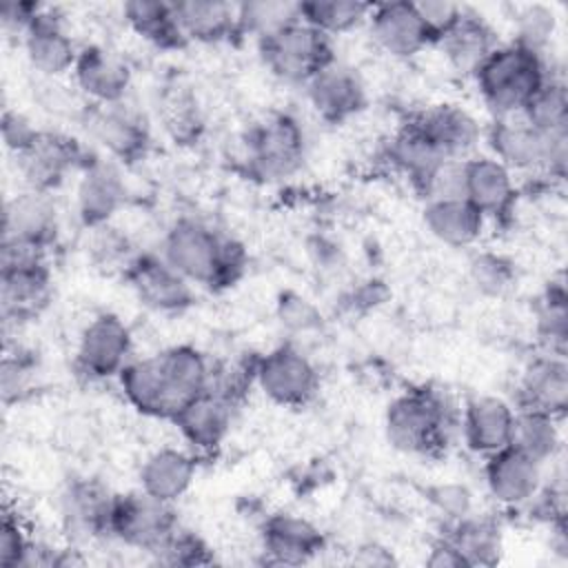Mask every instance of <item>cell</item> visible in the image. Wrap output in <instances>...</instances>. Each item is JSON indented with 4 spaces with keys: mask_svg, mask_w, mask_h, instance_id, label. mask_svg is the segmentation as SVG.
Returning <instances> with one entry per match:
<instances>
[{
    "mask_svg": "<svg viewBox=\"0 0 568 568\" xmlns=\"http://www.w3.org/2000/svg\"><path fill=\"white\" fill-rule=\"evenodd\" d=\"M515 410L510 402L497 395H477L473 397L462 417L464 442L470 450L479 455H493L510 446Z\"/></svg>",
    "mask_w": 568,
    "mask_h": 568,
    "instance_id": "26",
    "label": "cell"
},
{
    "mask_svg": "<svg viewBox=\"0 0 568 568\" xmlns=\"http://www.w3.org/2000/svg\"><path fill=\"white\" fill-rule=\"evenodd\" d=\"M510 446L544 466L555 459L561 448L559 419L541 410L517 408Z\"/></svg>",
    "mask_w": 568,
    "mask_h": 568,
    "instance_id": "36",
    "label": "cell"
},
{
    "mask_svg": "<svg viewBox=\"0 0 568 568\" xmlns=\"http://www.w3.org/2000/svg\"><path fill=\"white\" fill-rule=\"evenodd\" d=\"M366 22L373 42L393 58H413L435 42L415 2L373 4Z\"/></svg>",
    "mask_w": 568,
    "mask_h": 568,
    "instance_id": "14",
    "label": "cell"
},
{
    "mask_svg": "<svg viewBox=\"0 0 568 568\" xmlns=\"http://www.w3.org/2000/svg\"><path fill=\"white\" fill-rule=\"evenodd\" d=\"M51 300V268L47 251L2 237L0 304L4 328L20 326L42 313Z\"/></svg>",
    "mask_w": 568,
    "mask_h": 568,
    "instance_id": "4",
    "label": "cell"
},
{
    "mask_svg": "<svg viewBox=\"0 0 568 568\" xmlns=\"http://www.w3.org/2000/svg\"><path fill=\"white\" fill-rule=\"evenodd\" d=\"M277 317H280L282 326L288 328L291 333H308V331L320 328V324H322V315H320L317 306L293 291H286L280 295Z\"/></svg>",
    "mask_w": 568,
    "mask_h": 568,
    "instance_id": "49",
    "label": "cell"
},
{
    "mask_svg": "<svg viewBox=\"0 0 568 568\" xmlns=\"http://www.w3.org/2000/svg\"><path fill=\"white\" fill-rule=\"evenodd\" d=\"M555 31V16L541 4L526 7L517 18V40L526 49L544 53L550 36Z\"/></svg>",
    "mask_w": 568,
    "mask_h": 568,
    "instance_id": "48",
    "label": "cell"
},
{
    "mask_svg": "<svg viewBox=\"0 0 568 568\" xmlns=\"http://www.w3.org/2000/svg\"><path fill=\"white\" fill-rule=\"evenodd\" d=\"M468 266L473 284L486 295L506 293L515 280L513 264L495 253H477Z\"/></svg>",
    "mask_w": 568,
    "mask_h": 568,
    "instance_id": "46",
    "label": "cell"
},
{
    "mask_svg": "<svg viewBox=\"0 0 568 568\" xmlns=\"http://www.w3.org/2000/svg\"><path fill=\"white\" fill-rule=\"evenodd\" d=\"M131 331L118 315H95L80 333L75 366L89 379L120 375V371L131 362Z\"/></svg>",
    "mask_w": 568,
    "mask_h": 568,
    "instance_id": "12",
    "label": "cell"
},
{
    "mask_svg": "<svg viewBox=\"0 0 568 568\" xmlns=\"http://www.w3.org/2000/svg\"><path fill=\"white\" fill-rule=\"evenodd\" d=\"M548 73L544 53L526 49L519 42H508L497 44L473 78L484 104L495 118H504L521 113Z\"/></svg>",
    "mask_w": 568,
    "mask_h": 568,
    "instance_id": "2",
    "label": "cell"
},
{
    "mask_svg": "<svg viewBox=\"0 0 568 568\" xmlns=\"http://www.w3.org/2000/svg\"><path fill=\"white\" fill-rule=\"evenodd\" d=\"M521 115L541 133L568 131V93L566 82L559 75L548 73L546 82L526 104Z\"/></svg>",
    "mask_w": 568,
    "mask_h": 568,
    "instance_id": "38",
    "label": "cell"
},
{
    "mask_svg": "<svg viewBox=\"0 0 568 568\" xmlns=\"http://www.w3.org/2000/svg\"><path fill=\"white\" fill-rule=\"evenodd\" d=\"M22 44L29 64L42 78L51 80L64 75L67 71H73L80 53L73 38L67 33L62 18L47 7L38 11V16L22 33Z\"/></svg>",
    "mask_w": 568,
    "mask_h": 568,
    "instance_id": "17",
    "label": "cell"
},
{
    "mask_svg": "<svg viewBox=\"0 0 568 568\" xmlns=\"http://www.w3.org/2000/svg\"><path fill=\"white\" fill-rule=\"evenodd\" d=\"M353 561L359 564V566H390V564H395L393 555L386 548H379V546L359 548L357 555L353 557Z\"/></svg>",
    "mask_w": 568,
    "mask_h": 568,
    "instance_id": "55",
    "label": "cell"
},
{
    "mask_svg": "<svg viewBox=\"0 0 568 568\" xmlns=\"http://www.w3.org/2000/svg\"><path fill=\"white\" fill-rule=\"evenodd\" d=\"M517 397H519V408L541 410L561 419L568 406L566 357L552 355V353L535 355L519 375Z\"/></svg>",
    "mask_w": 568,
    "mask_h": 568,
    "instance_id": "23",
    "label": "cell"
},
{
    "mask_svg": "<svg viewBox=\"0 0 568 568\" xmlns=\"http://www.w3.org/2000/svg\"><path fill=\"white\" fill-rule=\"evenodd\" d=\"M257 44L266 69L291 84H306L313 75L335 62L331 38L304 20L282 27Z\"/></svg>",
    "mask_w": 568,
    "mask_h": 568,
    "instance_id": "7",
    "label": "cell"
},
{
    "mask_svg": "<svg viewBox=\"0 0 568 568\" xmlns=\"http://www.w3.org/2000/svg\"><path fill=\"white\" fill-rule=\"evenodd\" d=\"M197 455L193 450H182L164 446L153 450L140 466V488L162 501L175 504L186 495L195 479Z\"/></svg>",
    "mask_w": 568,
    "mask_h": 568,
    "instance_id": "28",
    "label": "cell"
},
{
    "mask_svg": "<svg viewBox=\"0 0 568 568\" xmlns=\"http://www.w3.org/2000/svg\"><path fill=\"white\" fill-rule=\"evenodd\" d=\"M233 404L206 388L186 402L171 419L195 455L213 453L226 437L233 419Z\"/></svg>",
    "mask_w": 568,
    "mask_h": 568,
    "instance_id": "24",
    "label": "cell"
},
{
    "mask_svg": "<svg viewBox=\"0 0 568 568\" xmlns=\"http://www.w3.org/2000/svg\"><path fill=\"white\" fill-rule=\"evenodd\" d=\"M464 178H466V158H448L439 162L417 189L426 197V202L455 200V197H464Z\"/></svg>",
    "mask_w": 568,
    "mask_h": 568,
    "instance_id": "45",
    "label": "cell"
},
{
    "mask_svg": "<svg viewBox=\"0 0 568 568\" xmlns=\"http://www.w3.org/2000/svg\"><path fill=\"white\" fill-rule=\"evenodd\" d=\"M426 566H430V568H468L464 555L444 535L430 546L428 557H426Z\"/></svg>",
    "mask_w": 568,
    "mask_h": 568,
    "instance_id": "54",
    "label": "cell"
},
{
    "mask_svg": "<svg viewBox=\"0 0 568 568\" xmlns=\"http://www.w3.org/2000/svg\"><path fill=\"white\" fill-rule=\"evenodd\" d=\"M33 537L18 508L4 506L0 526V568H24Z\"/></svg>",
    "mask_w": 568,
    "mask_h": 568,
    "instance_id": "44",
    "label": "cell"
},
{
    "mask_svg": "<svg viewBox=\"0 0 568 568\" xmlns=\"http://www.w3.org/2000/svg\"><path fill=\"white\" fill-rule=\"evenodd\" d=\"M178 24L186 40L213 44L237 31V4L224 0H178L173 2Z\"/></svg>",
    "mask_w": 568,
    "mask_h": 568,
    "instance_id": "32",
    "label": "cell"
},
{
    "mask_svg": "<svg viewBox=\"0 0 568 568\" xmlns=\"http://www.w3.org/2000/svg\"><path fill=\"white\" fill-rule=\"evenodd\" d=\"M295 20H300L297 2L251 0L237 4V31L255 36L257 42Z\"/></svg>",
    "mask_w": 568,
    "mask_h": 568,
    "instance_id": "39",
    "label": "cell"
},
{
    "mask_svg": "<svg viewBox=\"0 0 568 568\" xmlns=\"http://www.w3.org/2000/svg\"><path fill=\"white\" fill-rule=\"evenodd\" d=\"M493 158L506 164L513 173H546L561 180L568 162V131L541 133L521 113L495 118L488 131Z\"/></svg>",
    "mask_w": 568,
    "mask_h": 568,
    "instance_id": "5",
    "label": "cell"
},
{
    "mask_svg": "<svg viewBox=\"0 0 568 568\" xmlns=\"http://www.w3.org/2000/svg\"><path fill=\"white\" fill-rule=\"evenodd\" d=\"M428 499L435 506V510L448 521H457L473 513V493L468 486L457 481L437 484L428 490Z\"/></svg>",
    "mask_w": 568,
    "mask_h": 568,
    "instance_id": "50",
    "label": "cell"
},
{
    "mask_svg": "<svg viewBox=\"0 0 568 568\" xmlns=\"http://www.w3.org/2000/svg\"><path fill=\"white\" fill-rule=\"evenodd\" d=\"M455 548L464 555L470 566H495L501 555V530L499 524L486 515H466L457 521L446 524V532Z\"/></svg>",
    "mask_w": 568,
    "mask_h": 568,
    "instance_id": "34",
    "label": "cell"
},
{
    "mask_svg": "<svg viewBox=\"0 0 568 568\" xmlns=\"http://www.w3.org/2000/svg\"><path fill=\"white\" fill-rule=\"evenodd\" d=\"M424 226L442 244L464 248L481 237L486 215L466 197L430 200L424 206Z\"/></svg>",
    "mask_w": 568,
    "mask_h": 568,
    "instance_id": "30",
    "label": "cell"
},
{
    "mask_svg": "<svg viewBox=\"0 0 568 568\" xmlns=\"http://www.w3.org/2000/svg\"><path fill=\"white\" fill-rule=\"evenodd\" d=\"M71 73L89 104L122 102L131 87V69L124 58L102 44L82 47Z\"/></svg>",
    "mask_w": 568,
    "mask_h": 568,
    "instance_id": "16",
    "label": "cell"
},
{
    "mask_svg": "<svg viewBox=\"0 0 568 568\" xmlns=\"http://www.w3.org/2000/svg\"><path fill=\"white\" fill-rule=\"evenodd\" d=\"M537 335L544 353L566 357L568 344V308L564 286H548L537 308Z\"/></svg>",
    "mask_w": 568,
    "mask_h": 568,
    "instance_id": "42",
    "label": "cell"
},
{
    "mask_svg": "<svg viewBox=\"0 0 568 568\" xmlns=\"http://www.w3.org/2000/svg\"><path fill=\"white\" fill-rule=\"evenodd\" d=\"M89 231H91L89 255H91L93 264L104 271H120L124 275L126 266L138 255V253H133L129 237L111 222L102 224V226H93Z\"/></svg>",
    "mask_w": 568,
    "mask_h": 568,
    "instance_id": "43",
    "label": "cell"
},
{
    "mask_svg": "<svg viewBox=\"0 0 568 568\" xmlns=\"http://www.w3.org/2000/svg\"><path fill=\"white\" fill-rule=\"evenodd\" d=\"M126 24L158 49H180L189 40L184 38L173 2L166 0H129L122 4Z\"/></svg>",
    "mask_w": 568,
    "mask_h": 568,
    "instance_id": "33",
    "label": "cell"
},
{
    "mask_svg": "<svg viewBox=\"0 0 568 568\" xmlns=\"http://www.w3.org/2000/svg\"><path fill=\"white\" fill-rule=\"evenodd\" d=\"M38 379V357L33 351L7 342L4 357L0 364V393L2 402L18 404L31 395Z\"/></svg>",
    "mask_w": 568,
    "mask_h": 568,
    "instance_id": "41",
    "label": "cell"
},
{
    "mask_svg": "<svg viewBox=\"0 0 568 568\" xmlns=\"http://www.w3.org/2000/svg\"><path fill=\"white\" fill-rule=\"evenodd\" d=\"M255 386L271 402L300 408L315 397L320 388V375L315 364L300 348L284 344L257 357Z\"/></svg>",
    "mask_w": 568,
    "mask_h": 568,
    "instance_id": "11",
    "label": "cell"
},
{
    "mask_svg": "<svg viewBox=\"0 0 568 568\" xmlns=\"http://www.w3.org/2000/svg\"><path fill=\"white\" fill-rule=\"evenodd\" d=\"M386 153L390 164L402 171L415 186H419L439 162L448 160L413 120L395 131Z\"/></svg>",
    "mask_w": 568,
    "mask_h": 568,
    "instance_id": "35",
    "label": "cell"
},
{
    "mask_svg": "<svg viewBox=\"0 0 568 568\" xmlns=\"http://www.w3.org/2000/svg\"><path fill=\"white\" fill-rule=\"evenodd\" d=\"M437 42L444 49L450 67L466 75H475L481 62L497 47L495 33L486 24V20L466 9L459 16V20Z\"/></svg>",
    "mask_w": 568,
    "mask_h": 568,
    "instance_id": "31",
    "label": "cell"
},
{
    "mask_svg": "<svg viewBox=\"0 0 568 568\" xmlns=\"http://www.w3.org/2000/svg\"><path fill=\"white\" fill-rule=\"evenodd\" d=\"M138 300L160 313H180L191 306L193 288L162 255L138 253L124 271Z\"/></svg>",
    "mask_w": 568,
    "mask_h": 568,
    "instance_id": "13",
    "label": "cell"
},
{
    "mask_svg": "<svg viewBox=\"0 0 568 568\" xmlns=\"http://www.w3.org/2000/svg\"><path fill=\"white\" fill-rule=\"evenodd\" d=\"M304 89L315 113L333 124L346 122L366 104V89L359 73L337 60L313 75Z\"/></svg>",
    "mask_w": 568,
    "mask_h": 568,
    "instance_id": "18",
    "label": "cell"
},
{
    "mask_svg": "<svg viewBox=\"0 0 568 568\" xmlns=\"http://www.w3.org/2000/svg\"><path fill=\"white\" fill-rule=\"evenodd\" d=\"M42 4L38 2H18V0H4L0 7V22L7 33L22 36L31 20L38 16Z\"/></svg>",
    "mask_w": 568,
    "mask_h": 568,
    "instance_id": "53",
    "label": "cell"
},
{
    "mask_svg": "<svg viewBox=\"0 0 568 568\" xmlns=\"http://www.w3.org/2000/svg\"><path fill=\"white\" fill-rule=\"evenodd\" d=\"M304 131L288 113H271L240 138L242 162L248 173L264 180L288 178L304 160Z\"/></svg>",
    "mask_w": 568,
    "mask_h": 568,
    "instance_id": "6",
    "label": "cell"
},
{
    "mask_svg": "<svg viewBox=\"0 0 568 568\" xmlns=\"http://www.w3.org/2000/svg\"><path fill=\"white\" fill-rule=\"evenodd\" d=\"M160 255L191 284L231 286L246 266L244 246L195 217L171 224Z\"/></svg>",
    "mask_w": 568,
    "mask_h": 568,
    "instance_id": "1",
    "label": "cell"
},
{
    "mask_svg": "<svg viewBox=\"0 0 568 568\" xmlns=\"http://www.w3.org/2000/svg\"><path fill=\"white\" fill-rule=\"evenodd\" d=\"M158 364L169 419H173L186 402H191L193 397L209 388L213 364L206 359L202 351H197L191 344L171 346L158 353Z\"/></svg>",
    "mask_w": 568,
    "mask_h": 568,
    "instance_id": "20",
    "label": "cell"
},
{
    "mask_svg": "<svg viewBox=\"0 0 568 568\" xmlns=\"http://www.w3.org/2000/svg\"><path fill=\"white\" fill-rule=\"evenodd\" d=\"M464 197L479 209L486 220L506 215L517 197L513 171L493 155L466 158Z\"/></svg>",
    "mask_w": 568,
    "mask_h": 568,
    "instance_id": "27",
    "label": "cell"
},
{
    "mask_svg": "<svg viewBox=\"0 0 568 568\" xmlns=\"http://www.w3.org/2000/svg\"><path fill=\"white\" fill-rule=\"evenodd\" d=\"M419 18L424 20L426 29L430 31L433 40L437 42L464 13V7L448 2V0H424V2H415Z\"/></svg>",
    "mask_w": 568,
    "mask_h": 568,
    "instance_id": "51",
    "label": "cell"
},
{
    "mask_svg": "<svg viewBox=\"0 0 568 568\" xmlns=\"http://www.w3.org/2000/svg\"><path fill=\"white\" fill-rule=\"evenodd\" d=\"M324 548V535L308 519L275 513L262 526V552L273 566H302Z\"/></svg>",
    "mask_w": 568,
    "mask_h": 568,
    "instance_id": "21",
    "label": "cell"
},
{
    "mask_svg": "<svg viewBox=\"0 0 568 568\" xmlns=\"http://www.w3.org/2000/svg\"><path fill=\"white\" fill-rule=\"evenodd\" d=\"M162 120L169 135L180 144H191L204 129V118L195 95L186 87H171L162 98Z\"/></svg>",
    "mask_w": 568,
    "mask_h": 568,
    "instance_id": "40",
    "label": "cell"
},
{
    "mask_svg": "<svg viewBox=\"0 0 568 568\" xmlns=\"http://www.w3.org/2000/svg\"><path fill=\"white\" fill-rule=\"evenodd\" d=\"M300 20L326 33L328 38L337 33L353 31L368 20L373 4L357 0H304L297 2Z\"/></svg>",
    "mask_w": 568,
    "mask_h": 568,
    "instance_id": "37",
    "label": "cell"
},
{
    "mask_svg": "<svg viewBox=\"0 0 568 568\" xmlns=\"http://www.w3.org/2000/svg\"><path fill=\"white\" fill-rule=\"evenodd\" d=\"M446 158H466L479 142V122L462 106L435 104L410 118Z\"/></svg>",
    "mask_w": 568,
    "mask_h": 568,
    "instance_id": "29",
    "label": "cell"
},
{
    "mask_svg": "<svg viewBox=\"0 0 568 568\" xmlns=\"http://www.w3.org/2000/svg\"><path fill=\"white\" fill-rule=\"evenodd\" d=\"M541 464L513 446L488 455L484 466V481L488 495L506 508H519L530 504L541 488Z\"/></svg>",
    "mask_w": 568,
    "mask_h": 568,
    "instance_id": "15",
    "label": "cell"
},
{
    "mask_svg": "<svg viewBox=\"0 0 568 568\" xmlns=\"http://www.w3.org/2000/svg\"><path fill=\"white\" fill-rule=\"evenodd\" d=\"M75 206L87 229L109 224L126 197V186L113 162L91 158L80 171Z\"/></svg>",
    "mask_w": 568,
    "mask_h": 568,
    "instance_id": "22",
    "label": "cell"
},
{
    "mask_svg": "<svg viewBox=\"0 0 568 568\" xmlns=\"http://www.w3.org/2000/svg\"><path fill=\"white\" fill-rule=\"evenodd\" d=\"M80 120L87 133L118 162H138L149 151V124L144 115L124 100L113 104H87Z\"/></svg>",
    "mask_w": 568,
    "mask_h": 568,
    "instance_id": "10",
    "label": "cell"
},
{
    "mask_svg": "<svg viewBox=\"0 0 568 568\" xmlns=\"http://www.w3.org/2000/svg\"><path fill=\"white\" fill-rule=\"evenodd\" d=\"M175 508L149 493L133 490L115 495L109 517V535L124 546L155 555L178 530Z\"/></svg>",
    "mask_w": 568,
    "mask_h": 568,
    "instance_id": "8",
    "label": "cell"
},
{
    "mask_svg": "<svg viewBox=\"0 0 568 568\" xmlns=\"http://www.w3.org/2000/svg\"><path fill=\"white\" fill-rule=\"evenodd\" d=\"M450 404L439 390L417 386L390 399L384 415L388 444L406 455H439L448 444Z\"/></svg>",
    "mask_w": 568,
    "mask_h": 568,
    "instance_id": "3",
    "label": "cell"
},
{
    "mask_svg": "<svg viewBox=\"0 0 568 568\" xmlns=\"http://www.w3.org/2000/svg\"><path fill=\"white\" fill-rule=\"evenodd\" d=\"M89 153L82 144L60 131L40 129L36 138L16 153V166L27 189L53 193L73 171H82Z\"/></svg>",
    "mask_w": 568,
    "mask_h": 568,
    "instance_id": "9",
    "label": "cell"
},
{
    "mask_svg": "<svg viewBox=\"0 0 568 568\" xmlns=\"http://www.w3.org/2000/svg\"><path fill=\"white\" fill-rule=\"evenodd\" d=\"M2 237H11L49 251L60 231V217L51 193L24 189L4 204Z\"/></svg>",
    "mask_w": 568,
    "mask_h": 568,
    "instance_id": "19",
    "label": "cell"
},
{
    "mask_svg": "<svg viewBox=\"0 0 568 568\" xmlns=\"http://www.w3.org/2000/svg\"><path fill=\"white\" fill-rule=\"evenodd\" d=\"M158 561L169 564V566H202L211 564L213 555L202 537H197L191 530L178 528L166 544L155 552Z\"/></svg>",
    "mask_w": 568,
    "mask_h": 568,
    "instance_id": "47",
    "label": "cell"
},
{
    "mask_svg": "<svg viewBox=\"0 0 568 568\" xmlns=\"http://www.w3.org/2000/svg\"><path fill=\"white\" fill-rule=\"evenodd\" d=\"M115 495L91 477H75L67 484L62 493V519L75 537L91 539L109 535V517Z\"/></svg>",
    "mask_w": 568,
    "mask_h": 568,
    "instance_id": "25",
    "label": "cell"
},
{
    "mask_svg": "<svg viewBox=\"0 0 568 568\" xmlns=\"http://www.w3.org/2000/svg\"><path fill=\"white\" fill-rule=\"evenodd\" d=\"M38 131L40 129L33 126V122L22 111H16V109L2 111V140L13 155L22 151L36 138Z\"/></svg>",
    "mask_w": 568,
    "mask_h": 568,
    "instance_id": "52",
    "label": "cell"
}]
</instances>
